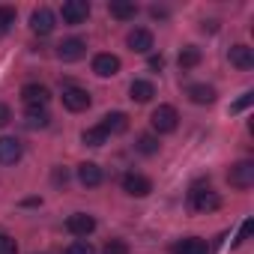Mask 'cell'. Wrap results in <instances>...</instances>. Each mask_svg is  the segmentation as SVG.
<instances>
[{"instance_id":"obj_7","label":"cell","mask_w":254,"mask_h":254,"mask_svg":"<svg viewBox=\"0 0 254 254\" xmlns=\"http://www.w3.org/2000/svg\"><path fill=\"white\" fill-rule=\"evenodd\" d=\"M54 27H57V18H54V12H51L48 6H39V9L30 12V30H33L36 36H48Z\"/></svg>"},{"instance_id":"obj_12","label":"cell","mask_w":254,"mask_h":254,"mask_svg":"<svg viewBox=\"0 0 254 254\" xmlns=\"http://www.w3.org/2000/svg\"><path fill=\"white\" fill-rule=\"evenodd\" d=\"M21 156H24V147L18 138H9V135L0 138V165H15Z\"/></svg>"},{"instance_id":"obj_18","label":"cell","mask_w":254,"mask_h":254,"mask_svg":"<svg viewBox=\"0 0 254 254\" xmlns=\"http://www.w3.org/2000/svg\"><path fill=\"white\" fill-rule=\"evenodd\" d=\"M108 12L117 18V21H132L138 15V6L132 3V0H111L108 3Z\"/></svg>"},{"instance_id":"obj_30","label":"cell","mask_w":254,"mask_h":254,"mask_svg":"<svg viewBox=\"0 0 254 254\" xmlns=\"http://www.w3.org/2000/svg\"><path fill=\"white\" fill-rule=\"evenodd\" d=\"M251 230H254V221H251V218H245V221H242V227H239V236L233 239V245H242V242L251 236Z\"/></svg>"},{"instance_id":"obj_22","label":"cell","mask_w":254,"mask_h":254,"mask_svg":"<svg viewBox=\"0 0 254 254\" xmlns=\"http://www.w3.org/2000/svg\"><path fill=\"white\" fill-rule=\"evenodd\" d=\"M177 63H180V69H194V66L200 63V48H197V45H186V48L180 51Z\"/></svg>"},{"instance_id":"obj_2","label":"cell","mask_w":254,"mask_h":254,"mask_svg":"<svg viewBox=\"0 0 254 254\" xmlns=\"http://www.w3.org/2000/svg\"><path fill=\"white\" fill-rule=\"evenodd\" d=\"M150 123H153V129H156L159 135H171V132H177V126H180V114H177L174 105H159V108L153 111Z\"/></svg>"},{"instance_id":"obj_14","label":"cell","mask_w":254,"mask_h":254,"mask_svg":"<svg viewBox=\"0 0 254 254\" xmlns=\"http://www.w3.org/2000/svg\"><path fill=\"white\" fill-rule=\"evenodd\" d=\"M102 180H105V174H102V168H99L96 162L78 165V183H81L84 189H96V186H102Z\"/></svg>"},{"instance_id":"obj_20","label":"cell","mask_w":254,"mask_h":254,"mask_svg":"<svg viewBox=\"0 0 254 254\" xmlns=\"http://www.w3.org/2000/svg\"><path fill=\"white\" fill-rule=\"evenodd\" d=\"M186 96H189L194 105H212V102H215V87H209V84H189Z\"/></svg>"},{"instance_id":"obj_4","label":"cell","mask_w":254,"mask_h":254,"mask_svg":"<svg viewBox=\"0 0 254 254\" xmlns=\"http://www.w3.org/2000/svg\"><path fill=\"white\" fill-rule=\"evenodd\" d=\"M227 183L239 191L251 189L254 186V162H236L230 171H227Z\"/></svg>"},{"instance_id":"obj_21","label":"cell","mask_w":254,"mask_h":254,"mask_svg":"<svg viewBox=\"0 0 254 254\" xmlns=\"http://www.w3.org/2000/svg\"><path fill=\"white\" fill-rule=\"evenodd\" d=\"M24 123H27V129H45V126L51 123V114L45 108H27Z\"/></svg>"},{"instance_id":"obj_32","label":"cell","mask_w":254,"mask_h":254,"mask_svg":"<svg viewBox=\"0 0 254 254\" xmlns=\"http://www.w3.org/2000/svg\"><path fill=\"white\" fill-rule=\"evenodd\" d=\"M66 180H69V171H66V168H57V171H54V183H57V186H60V183L66 186Z\"/></svg>"},{"instance_id":"obj_31","label":"cell","mask_w":254,"mask_h":254,"mask_svg":"<svg viewBox=\"0 0 254 254\" xmlns=\"http://www.w3.org/2000/svg\"><path fill=\"white\" fill-rule=\"evenodd\" d=\"M9 123H12V111H9V105L0 102V126H9Z\"/></svg>"},{"instance_id":"obj_10","label":"cell","mask_w":254,"mask_h":254,"mask_svg":"<svg viewBox=\"0 0 254 254\" xmlns=\"http://www.w3.org/2000/svg\"><path fill=\"white\" fill-rule=\"evenodd\" d=\"M87 54V42L84 39H63L60 45H57V57L63 60V63H75V60H81Z\"/></svg>"},{"instance_id":"obj_15","label":"cell","mask_w":254,"mask_h":254,"mask_svg":"<svg viewBox=\"0 0 254 254\" xmlns=\"http://www.w3.org/2000/svg\"><path fill=\"white\" fill-rule=\"evenodd\" d=\"M171 251L174 254H209V245L200 236H186V239H177L171 245Z\"/></svg>"},{"instance_id":"obj_28","label":"cell","mask_w":254,"mask_h":254,"mask_svg":"<svg viewBox=\"0 0 254 254\" xmlns=\"http://www.w3.org/2000/svg\"><path fill=\"white\" fill-rule=\"evenodd\" d=\"M0 254H18V242L9 233H0Z\"/></svg>"},{"instance_id":"obj_29","label":"cell","mask_w":254,"mask_h":254,"mask_svg":"<svg viewBox=\"0 0 254 254\" xmlns=\"http://www.w3.org/2000/svg\"><path fill=\"white\" fill-rule=\"evenodd\" d=\"M251 102H254V93H242V96H239V99L230 105V114H239V111H245Z\"/></svg>"},{"instance_id":"obj_1","label":"cell","mask_w":254,"mask_h":254,"mask_svg":"<svg viewBox=\"0 0 254 254\" xmlns=\"http://www.w3.org/2000/svg\"><path fill=\"white\" fill-rule=\"evenodd\" d=\"M189 206H191V212H212L221 206V197L209 186H194L189 191Z\"/></svg>"},{"instance_id":"obj_5","label":"cell","mask_w":254,"mask_h":254,"mask_svg":"<svg viewBox=\"0 0 254 254\" xmlns=\"http://www.w3.org/2000/svg\"><path fill=\"white\" fill-rule=\"evenodd\" d=\"M60 15H63V21L69 27H78V24H84L90 18V3H87V0H66Z\"/></svg>"},{"instance_id":"obj_9","label":"cell","mask_w":254,"mask_h":254,"mask_svg":"<svg viewBox=\"0 0 254 254\" xmlns=\"http://www.w3.org/2000/svg\"><path fill=\"white\" fill-rule=\"evenodd\" d=\"M48 99H51V90L45 84H24L21 87V102L27 108H45Z\"/></svg>"},{"instance_id":"obj_27","label":"cell","mask_w":254,"mask_h":254,"mask_svg":"<svg viewBox=\"0 0 254 254\" xmlns=\"http://www.w3.org/2000/svg\"><path fill=\"white\" fill-rule=\"evenodd\" d=\"M102 254H129V245H126L123 239H111V242H105Z\"/></svg>"},{"instance_id":"obj_19","label":"cell","mask_w":254,"mask_h":254,"mask_svg":"<svg viewBox=\"0 0 254 254\" xmlns=\"http://www.w3.org/2000/svg\"><path fill=\"white\" fill-rule=\"evenodd\" d=\"M129 96H132V102H150L153 96H156V87H153V81H144V78H135L132 84H129Z\"/></svg>"},{"instance_id":"obj_17","label":"cell","mask_w":254,"mask_h":254,"mask_svg":"<svg viewBox=\"0 0 254 254\" xmlns=\"http://www.w3.org/2000/svg\"><path fill=\"white\" fill-rule=\"evenodd\" d=\"M99 126H102L108 135H123L126 129H129V117H126L123 111H114V114H105Z\"/></svg>"},{"instance_id":"obj_3","label":"cell","mask_w":254,"mask_h":254,"mask_svg":"<svg viewBox=\"0 0 254 254\" xmlns=\"http://www.w3.org/2000/svg\"><path fill=\"white\" fill-rule=\"evenodd\" d=\"M93 105V99H90V93L84 90V87H63V108L66 111H72V114H81V111H87Z\"/></svg>"},{"instance_id":"obj_26","label":"cell","mask_w":254,"mask_h":254,"mask_svg":"<svg viewBox=\"0 0 254 254\" xmlns=\"http://www.w3.org/2000/svg\"><path fill=\"white\" fill-rule=\"evenodd\" d=\"M66 254H96V248L90 245V239H75V242L66 248Z\"/></svg>"},{"instance_id":"obj_23","label":"cell","mask_w":254,"mask_h":254,"mask_svg":"<svg viewBox=\"0 0 254 254\" xmlns=\"http://www.w3.org/2000/svg\"><path fill=\"white\" fill-rule=\"evenodd\" d=\"M108 132L102 129V126H93V129H84V135H81V141L87 144V147H102V144H108Z\"/></svg>"},{"instance_id":"obj_25","label":"cell","mask_w":254,"mask_h":254,"mask_svg":"<svg viewBox=\"0 0 254 254\" xmlns=\"http://www.w3.org/2000/svg\"><path fill=\"white\" fill-rule=\"evenodd\" d=\"M12 24H15V9L12 6H0V36L9 33Z\"/></svg>"},{"instance_id":"obj_16","label":"cell","mask_w":254,"mask_h":254,"mask_svg":"<svg viewBox=\"0 0 254 254\" xmlns=\"http://www.w3.org/2000/svg\"><path fill=\"white\" fill-rule=\"evenodd\" d=\"M227 57H230V63H233L239 72H248V69L254 66V51H251L248 45H230Z\"/></svg>"},{"instance_id":"obj_33","label":"cell","mask_w":254,"mask_h":254,"mask_svg":"<svg viewBox=\"0 0 254 254\" xmlns=\"http://www.w3.org/2000/svg\"><path fill=\"white\" fill-rule=\"evenodd\" d=\"M162 66H165V57H162V54H153V57H150V69H156V72H159Z\"/></svg>"},{"instance_id":"obj_8","label":"cell","mask_w":254,"mask_h":254,"mask_svg":"<svg viewBox=\"0 0 254 254\" xmlns=\"http://www.w3.org/2000/svg\"><path fill=\"white\" fill-rule=\"evenodd\" d=\"M123 191H126V194H132V197H147V194L153 191V183H150L144 174L129 171V174L123 177Z\"/></svg>"},{"instance_id":"obj_11","label":"cell","mask_w":254,"mask_h":254,"mask_svg":"<svg viewBox=\"0 0 254 254\" xmlns=\"http://www.w3.org/2000/svg\"><path fill=\"white\" fill-rule=\"evenodd\" d=\"M126 45H129L135 54H150L153 51V33L147 27H135L129 36H126Z\"/></svg>"},{"instance_id":"obj_24","label":"cell","mask_w":254,"mask_h":254,"mask_svg":"<svg viewBox=\"0 0 254 254\" xmlns=\"http://www.w3.org/2000/svg\"><path fill=\"white\" fill-rule=\"evenodd\" d=\"M135 150H138L141 156H156V153H159V138H156V135H150V132H144V135H138Z\"/></svg>"},{"instance_id":"obj_13","label":"cell","mask_w":254,"mask_h":254,"mask_svg":"<svg viewBox=\"0 0 254 254\" xmlns=\"http://www.w3.org/2000/svg\"><path fill=\"white\" fill-rule=\"evenodd\" d=\"M93 72L99 78H114L120 72V57L117 54H96L93 57Z\"/></svg>"},{"instance_id":"obj_6","label":"cell","mask_w":254,"mask_h":254,"mask_svg":"<svg viewBox=\"0 0 254 254\" xmlns=\"http://www.w3.org/2000/svg\"><path fill=\"white\" fill-rule=\"evenodd\" d=\"M66 230H69L75 239H87V236L96 230V218L87 215V212H72V215L66 218Z\"/></svg>"}]
</instances>
